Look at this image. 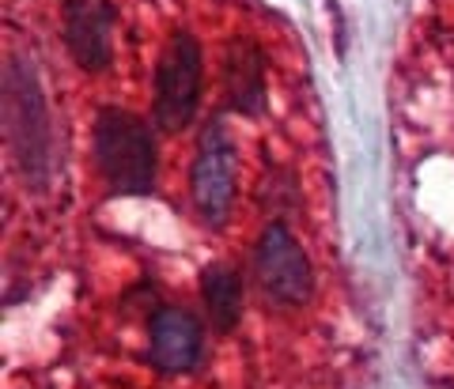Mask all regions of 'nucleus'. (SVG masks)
I'll return each instance as SVG.
<instances>
[{
	"label": "nucleus",
	"instance_id": "1",
	"mask_svg": "<svg viewBox=\"0 0 454 389\" xmlns=\"http://www.w3.org/2000/svg\"><path fill=\"white\" fill-rule=\"evenodd\" d=\"M152 121L125 106H103L91 125V155L110 197H152L160 185V140Z\"/></svg>",
	"mask_w": 454,
	"mask_h": 389
},
{
	"label": "nucleus",
	"instance_id": "2",
	"mask_svg": "<svg viewBox=\"0 0 454 389\" xmlns=\"http://www.w3.org/2000/svg\"><path fill=\"white\" fill-rule=\"evenodd\" d=\"M4 133L20 178L31 190H42L53 159L50 106L46 95H42L38 68L27 57H8L4 61Z\"/></svg>",
	"mask_w": 454,
	"mask_h": 389
},
{
	"label": "nucleus",
	"instance_id": "3",
	"mask_svg": "<svg viewBox=\"0 0 454 389\" xmlns=\"http://www.w3.org/2000/svg\"><path fill=\"white\" fill-rule=\"evenodd\" d=\"M205 95V50L193 31H170L152 76V125L167 136H178L197 121Z\"/></svg>",
	"mask_w": 454,
	"mask_h": 389
},
{
	"label": "nucleus",
	"instance_id": "4",
	"mask_svg": "<svg viewBox=\"0 0 454 389\" xmlns=\"http://www.w3.org/2000/svg\"><path fill=\"white\" fill-rule=\"evenodd\" d=\"M254 287L277 310H300L315 299V268L284 220L265 223L254 246Z\"/></svg>",
	"mask_w": 454,
	"mask_h": 389
},
{
	"label": "nucleus",
	"instance_id": "5",
	"mask_svg": "<svg viewBox=\"0 0 454 389\" xmlns=\"http://www.w3.org/2000/svg\"><path fill=\"white\" fill-rule=\"evenodd\" d=\"M235 182H239V155H235L231 133L223 125V113H212L201 125V133H197V155L190 167L193 212L208 230H220L231 220Z\"/></svg>",
	"mask_w": 454,
	"mask_h": 389
},
{
	"label": "nucleus",
	"instance_id": "6",
	"mask_svg": "<svg viewBox=\"0 0 454 389\" xmlns=\"http://www.w3.org/2000/svg\"><path fill=\"white\" fill-rule=\"evenodd\" d=\"M205 318H197L186 307H175V302H160L148 314L145 359L167 378H182V374H193L205 363Z\"/></svg>",
	"mask_w": 454,
	"mask_h": 389
},
{
	"label": "nucleus",
	"instance_id": "7",
	"mask_svg": "<svg viewBox=\"0 0 454 389\" xmlns=\"http://www.w3.org/2000/svg\"><path fill=\"white\" fill-rule=\"evenodd\" d=\"M114 0H61V38L73 65L88 76L106 72L114 61Z\"/></svg>",
	"mask_w": 454,
	"mask_h": 389
},
{
	"label": "nucleus",
	"instance_id": "8",
	"mask_svg": "<svg viewBox=\"0 0 454 389\" xmlns=\"http://www.w3.org/2000/svg\"><path fill=\"white\" fill-rule=\"evenodd\" d=\"M223 106L239 113V118H262L269 110V91H265V57L262 46L247 35H239L227 42L223 61Z\"/></svg>",
	"mask_w": 454,
	"mask_h": 389
},
{
	"label": "nucleus",
	"instance_id": "9",
	"mask_svg": "<svg viewBox=\"0 0 454 389\" xmlns=\"http://www.w3.org/2000/svg\"><path fill=\"white\" fill-rule=\"evenodd\" d=\"M243 302H247V284L243 272L235 265H208L201 272V307H205V322L212 333H235L243 322Z\"/></svg>",
	"mask_w": 454,
	"mask_h": 389
}]
</instances>
